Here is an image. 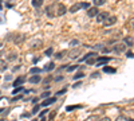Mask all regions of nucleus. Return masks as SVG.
Wrapping results in <instances>:
<instances>
[{
  "mask_svg": "<svg viewBox=\"0 0 134 121\" xmlns=\"http://www.w3.org/2000/svg\"><path fill=\"white\" fill-rule=\"evenodd\" d=\"M97 118H98L97 116H88L85 121H97Z\"/></svg>",
  "mask_w": 134,
  "mask_h": 121,
  "instance_id": "26",
  "label": "nucleus"
},
{
  "mask_svg": "<svg viewBox=\"0 0 134 121\" xmlns=\"http://www.w3.org/2000/svg\"><path fill=\"white\" fill-rule=\"evenodd\" d=\"M110 57H100V58H98V59H95V65H102V63H106V62H110Z\"/></svg>",
  "mask_w": 134,
  "mask_h": 121,
  "instance_id": "11",
  "label": "nucleus"
},
{
  "mask_svg": "<svg viewBox=\"0 0 134 121\" xmlns=\"http://www.w3.org/2000/svg\"><path fill=\"white\" fill-rule=\"evenodd\" d=\"M86 63H87V65H95L94 57H93V58H87V59H86Z\"/></svg>",
  "mask_w": 134,
  "mask_h": 121,
  "instance_id": "23",
  "label": "nucleus"
},
{
  "mask_svg": "<svg viewBox=\"0 0 134 121\" xmlns=\"http://www.w3.org/2000/svg\"><path fill=\"white\" fill-rule=\"evenodd\" d=\"M31 3H32V6L35 8H39V7L43 6V0H31Z\"/></svg>",
  "mask_w": 134,
  "mask_h": 121,
  "instance_id": "15",
  "label": "nucleus"
},
{
  "mask_svg": "<svg viewBox=\"0 0 134 121\" xmlns=\"http://www.w3.org/2000/svg\"><path fill=\"white\" fill-rule=\"evenodd\" d=\"M50 81H51V77H48V78H46V80H44L43 82H44V83H47V82H50Z\"/></svg>",
  "mask_w": 134,
  "mask_h": 121,
  "instance_id": "37",
  "label": "nucleus"
},
{
  "mask_svg": "<svg viewBox=\"0 0 134 121\" xmlns=\"http://www.w3.org/2000/svg\"><path fill=\"white\" fill-rule=\"evenodd\" d=\"M7 67H8L7 62H5V61H3V59H0V71H5V70H7Z\"/></svg>",
  "mask_w": 134,
  "mask_h": 121,
  "instance_id": "16",
  "label": "nucleus"
},
{
  "mask_svg": "<svg viewBox=\"0 0 134 121\" xmlns=\"http://www.w3.org/2000/svg\"><path fill=\"white\" fill-rule=\"evenodd\" d=\"M115 121H130L127 117H125V116H118L117 118H115Z\"/></svg>",
  "mask_w": 134,
  "mask_h": 121,
  "instance_id": "21",
  "label": "nucleus"
},
{
  "mask_svg": "<svg viewBox=\"0 0 134 121\" xmlns=\"http://www.w3.org/2000/svg\"><path fill=\"white\" fill-rule=\"evenodd\" d=\"M117 70L114 67H110V66H105L103 67V73H110V74H114Z\"/></svg>",
  "mask_w": 134,
  "mask_h": 121,
  "instance_id": "17",
  "label": "nucleus"
},
{
  "mask_svg": "<svg viewBox=\"0 0 134 121\" xmlns=\"http://www.w3.org/2000/svg\"><path fill=\"white\" fill-rule=\"evenodd\" d=\"M115 22H117V16H110V15H109V18L103 22V24H105L106 27H110V26L115 24Z\"/></svg>",
  "mask_w": 134,
  "mask_h": 121,
  "instance_id": "6",
  "label": "nucleus"
},
{
  "mask_svg": "<svg viewBox=\"0 0 134 121\" xmlns=\"http://www.w3.org/2000/svg\"><path fill=\"white\" fill-rule=\"evenodd\" d=\"M93 2H94V7H99V6H103L106 0H93Z\"/></svg>",
  "mask_w": 134,
  "mask_h": 121,
  "instance_id": "20",
  "label": "nucleus"
},
{
  "mask_svg": "<svg viewBox=\"0 0 134 121\" xmlns=\"http://www.w3.org/2000/svg\"><path fill=\"white\" fill-rule=\"evenodd\" d=\"M81 8H90V4H88V3H76V4H74V6H71L70 7V12L71 14H74V12H76V11L78 9H81Z\"/></svg>",
  "mask_w": 134,
  "mask_h": 121,
  "instance_id": "1",
  "label": "nucleus"
},
{
  "mask_svg": "<svg viewBox=\"0 0 134 121\" xmlns=\"http://www.w3.org/2000/svg\"><path fill=\"white\" fill-rule=\"evenodd\" d=\"M75 69H76V66H71V67H69V69H67V71H70V73H71V71H74Z\"/></svg>",
  "mask_w": 134,
  "mask_h": 121,
  "instance_id": "35",
  "label": "nucleus"
},
{
  "mask_svg": "<svg viewBox=\"0 0 134 121\" xmlns=\"http://www.w3.org/2000/svg\"><path fill=\"white\" fill-rule=\"evenodd\" d=\"M55 114H57V112H51V113H50V118H48V120H50V121H52V120H54V117H55Z\"/></svg>",
  "mask_w": 134,
  "mask_h": 121,
  "instance_id": "30",
  "label": "nucleus"
},
{
  "mask_svg": "<svg viewBox=\"0 0 134 121\" xmlns=\"http://www.w3.org/2000/svg\"><path fill=\"white\" fill-rule=\"evenodd\" d=\"M66 12H67V8H66L64 4H62V3L57 4V16H62V15H64Z\"/></svg>",
  "mask_w": 134,
  "mask_h": 121,
  "instance_id": "5",
  "label": "nucleus"
},
{
  "mask_svg": "<svg viewBox=\"0 0 134 121\" xmlns=\"http://www.w3.org/2000/svg\"><path fill=\"white\" fill-rule=\"evenodd\" d=\"M129 27H130V28H134V18L129 22Z\"/></svg>",
  "mask_w": 134,
  "mask_h": 121,
  "instance_id": "33",
  "label": "nucleus"
},
{
  "mask_svg": "<svg viewBox=\"0 0 134 121\" xmlns=\"http://www.w3.org/2000/svg\"><path fill=\"white\" fill-rule=\"evenodd\" d=\"M40 73H42V69H39V67H32V69L30 70V74H34V75L40 74Z\"/></svg>",
  "mask_w": 134,
  "mask_h": 121,
  "instance_id": "18",
  "label": "nucleus"
},
{
  "mask_svg": "<svg viewBox=\"0 0 134 121\" xmlns=\"http://www.w3.org/2000/svg\"><path fill=\"white\" fill-rule=\"evenodd\" d=\"M52 51H54V50H52V47H50V49H47V50H46V52H44V54H46L47 57H50V55H52Z\"/></svg>",
  "mask_w": 134,
  "mask_h": 121,
  "instance_id": "27",
  "label": "nucleus"
},
{
  "mask_svg": "<svg viewBox=\"0 0 134 121\" xmlns=\"http://www.w3.org/2000/svg\"><path fill=\"white\" fill-rule=\"evenodd\" d=\"M47 112H48V111H43V112H42V113H40V114H39V116H40V117H43V116H44V114H46V113H47Z\"/></svg>",
  "mask_w": 134,
  "mask_h": 121,
  "instance_id": "38",
  "label": "nucleus"
},
{
  "mask_svg": "<svg viewBox=\"0 0 134 121\" xmlns=\"http://www.w3.org/2000/svg\"><path fill=\"white\" fill-rule=\"evenodd\" d=\"M81 54H82L81 49H79V47H75V49L70 50V52H69V58H70V59H75V58H78V57H81Z\"/></svg>",
  "mask_w": 134,
  "mask_h": 121,
  "instance_id": "3",
  "label": "nucleus"
},
{
  "mask_svg": "<svg viewBox=\"0 0 134 121\" xmlns=\"http://www.w3.org/2000/svg\"><path fill=\"white\" fill-rule=\"evenodd\" d=\"M124 43H125V46L127 47H130V46H133V43H134V38L133 36H125L124 38Z\"/></svg>",
  "mask_w": 134,
  "mask_h": 121,
  "instance_id": "12",
  "label": "nucleus"
},
{
  "mask_svg": "<svg viewBox=\"0 0 134 121\" xmlns=\"http://www.w3.org/2000/svg\"><path fill=\"white\" fill-rule=\"evenodd\" d=\"M42 121H44V120H42Z\"/></svg>",
  "mask_w": 134,
  "mask_h": 121,
  "instance_id": "43",
  "label": "nucleus"
},
{
  "mask_svg": "<svg viewBox=\"0 0 134 121\" xmlns=\"http://www.w3.org/2000/svg\"><path fill=\"white\" fill-rule=\"evenodd\" d=\"M39 108H40V105H36L35 108L32 109V113H36V112H39Z\"/></svg>",
  "mask_w": 134,
  "mask_h": 121,
  "instance_id": "32",
  "label": "nucleus"
},
{
  "mask_svg": "<svg viewBox=\"0 0 134 121\" xmlns=\"http://www.w3.org/2000/svg\"><path fill=\"white\" fill-rule=\"evenodd\" d=\"M42 81V77L39 75V74H36V75H32L31 78H28V82L30 83H39Z\"/></svg>",
  "mask_w": 134,
  "mask_h": 121,
  "instance_id": "10",
  "label": "nucleus"
},
{
  "mask_svg": "<svg viewBox=\"0 0 134 121\" xmlns=\"http://www.w3.org/2000/svg\"><path fill=\"white\" fill-rule=\"evenodd\" d=\"M26 82V77H19V78H16L15 81H14V86L15 87H19V86H21Z\"/></svg>",
  "mask_w": 134,
  "mask_h": 121,
  "instance_id": "9",
  "label": "nucleus"
},
{
  "mask_svg": "<svg viewBox=\"0 0 134 121\" xmlns=\"http://www.w3.org/2000/svg\"><path fill=\"white\" fill-rule=\"evenodd\" d=\"M82 77H85V74H83V73H78V74H75V75H74V78H75V80H78V78H82Z\"/></svg>",
  "mask_w": 134,
  "mask_h": 121,
  "instance_id": "29",
  "label": "nucleus"
},
{
  "mask_svg": "<svg viewBox=\"0 0 134 121\" xmlns=\"http://www.w3.org/2000/svg\"><path fill=\"white\" fill-rule=\"evenodd\" d=\"M55 69V63L54 62H50L48 65H46V67H44V70H47V71H51Z\"/></svg>",
  "mask_w": 134,
  "mask_h": 121,
  "instance_id": "19",
  "label": "nucleus"
},
{
  "mask_svg": "<svg viewBox=\"0 0 134 121\" xmlns=\"http://www.w3.org/2000/svg\"><path fill=\"white\" fill-rule=\"evenodd\" d=\"M113 50H114L115 52H118V54H124V52L126 51V46H125V43L122 42V43H118V45H114Z\"/></svg>",
  "mask_w": 134,
  "mask_h": 121,
  "instance_id": "4",
  "label": "nucleus"
},
{
  "mask_svg": "<svg viewBox=\"0 0 134 121\" xmlns=\"http://www.w3.org/2000/svg\"><path fill=\"white\" fill-rule=\"evenodd\" d=\"M0 121H4V118H2V120H0Z\"/></svg>",
  "mask_w": 134,
  "mask_h": 121,
  "instance_id": "40",
  "label": "nucleus"
},
{
  "mask_svg": "<svg viewBox=\"0 0 134 121\" xmlns=\"http://www.w3.org/2000/svg\"><path fill=\"white\" fill-rule=\"evenodd\" d=\"M64 92H66V90H60V92H58V93H57V96H59V94H63Z\"/></svg>",
  "mask_w": 134,
  "mask_h": 121,
  "instance_id": "39",
  "label": "nucleus"
},
{
  "mask_svg": "<svg viewBox=\"0 0 134 121\" xmlns=\"http://www.w3.org/2000/svg\"><path fill=\"white\" fill-rule=\"evenodd\" d=\"M0 47H2V42H0Z\"/></svg>",
  "mask_w": 134,
  "mask_h": 121,
  "instance_id": "41",
  "label": "nucleus"
},
{
  "mask_svg": "<svg viewBox=\"0 0 134 121\" xmlns=\"http://www.w3.org/2000/svg\"><path fill=\"white\" fill-rule=\"evenodd\" d=\"M46 14L47 16L50 18H54V16H57V4H51L46 8Z\"/></svg>",
  "mask_w": 134,
  "mask_h": 121,
  "instance_id": "2",
  "label": "nucleus"
},
{
  "mask_svg": "<svg viewBox=\"0 0 134 121\" xmlns=\"http://www.w3.org/2000/svg\"><path fill=\"white\" fill-rule=\"evenodd\" d=\"M64 52H66V51H60V52H58V54H55V58H57V59L62 58V57L64 55Z\"/></svg>",
  "mask_w": 134,
  "mask_h": 121,
  "instance_id": "28",
  "label": "nucleus"
},
{
  "mask_svg": "<svg viewBox=\"0 0 134 121\" xmlns=\"http://www.w3.org/2000/svg\"><path fill=\"white\" fill-rule=\"evenodd\" d=\"M99 121H111V118H110V117H102Z\"/></svg>",
  "mask_w": 134,
  "mask_h": 121,
  "instance_id": "34",
  "label": "nucleus"
},
{
  "mask_svg": "<svg viewBox=\"0 0 134 121\" xmlns=\"http://www.w3.org/2000/svg\"><path fill=\"white\" fill-rule=\"evenodd\" d=\"M107 18H109V14L107 12H99L97 15V22H98V23H103Z\"/></svg>",
  "mask_w": 134,
  "mask_h": 121,
  "instance_id": "7",
  "label": "nucleus"
},
{
  "mask_svg": "<svg viewBox=\"0 0 134 121\" xmlns=\"http://www.w3.org/2000/svg\"><path fill=\"white\" fill-rule=\"evenodd\" d=\"M16 58H18V54L16 52H14V51H11L8 55H7V61H16Z\"/></svg>",
  "mask_w": 134,
  "mask_h": 121,
  "instance_id": "14",
  "label": "nucleus"
},
{
  "mask_svg": "<svg viewBox=\"0 0 134 121\" xmlns=\"http://www.w3.org/2000/svg\"><path fill=\"white\" fill-rule=\"evenodd\" d=\"M20 92H24V89H23V86H19V87H15V90H14V96H15L16 93H20Z\"/></svg>",
  "mask_w": 134,
  "mask_h": 121,
  "instance_id": "22",
  "label": "nucleus"
},
{
  "mask_svg": "<svg viewBox=\"0 0 134 121\" xmlns=\"http://www.w3.org/2000/svg\"><path fill=\"white\" fill-rule=\"evenodd\" d=\"M60 80H63V77H62V75H58V77H55V81H60Z\"/></svg>",
  "mask_w": 134,
  "mask_h": 121,
  "instance_id": "36",
  "label": "nucleus"
},
{
  "mask_svg": "<svg viewBox=\"0 0 134 121\" xmlns=\"http://www.w3.org/2000/svg\"><path fill=\"white\" fill-rule=\"evenodd\" d=\"M78 108H82V105H72V106H67V111H72V109H78Z\"/></svg>",
  "mask_w": 134,
  "mask_h": 121,
  "instance_id": "24",
  "label": "nucleus"
},
{
  "mask_svg": "<svg viewBox=\"0 0 134 121\" xmlns=\"http://www.w3.org/2000/svg\"><path fill=\"white\" fill-rule=\"evenodd\" d=\"M79 43H81V42L78 40V39H72V40L70 42V45H71V46H78V45H79Z\"/></svg>",
  "mask_w": 134,
  "mask_h": 121,
  "instance_id": "25",
  "label": "nucleus"
},
{
  "mask_svg": "<svg viewBox=\"0 0 134 121\" xmlns=\"http://www.w3.org/2000/svg\"><path fill=\"white\" fill-rule=\"evenodd\" d=\"M99 14V11H98V7H90L87 9V15L90 16V18H94Z\"/></svg>",
  "mask_w": 134,
  "mask_h": 121,
  "instance_id": "8",
  "label": "nucleus"
},
{
  "mask_svg": "<svg viewBox=\"0 0 134 121\" xmlns=\"http://www.w3.org/2000/svg\"><path fill=\"white\" fill-rule=\"evenodd\" d=\"M55 101H57V98H55V97H52V98H48V100H44V101L42 102V105H40V106H48V105L54 104Z\"/></svg>",
  "mask_w": 134,
  "mask_h": 121,
  "instance_id": "13",
  "label": "nucleus"
},
{
  "mask_svg": "<svg viewBox=\"0 0 134 121\" xmlns=\"http://www.w3.org/2000/svg\"><path fill=\"white\" fill-rule=\"evenodd\" d=\"M48 96H50V92H44V93H43L40 97H42V98H47Z\"/></svg>",
  "mask_w": 134,
  "mask_h": 121,
  "instance_id": "31",
  "label": "nucleus"
},
{
  "mask_svg": "<svg viewBox=\"0 0 134 121\" xmlns=\"http://www.w3.org/2000/svg\"><path fill=\"white\" fill-rule=\"evenodd\" d=\"M0 9H2V4H0Z\"/></svg>",
  "mask_w": 134,
  "mask_h": 121,
  "instance_id": "42",
  "label": "nucleus"
}]
</instances>
